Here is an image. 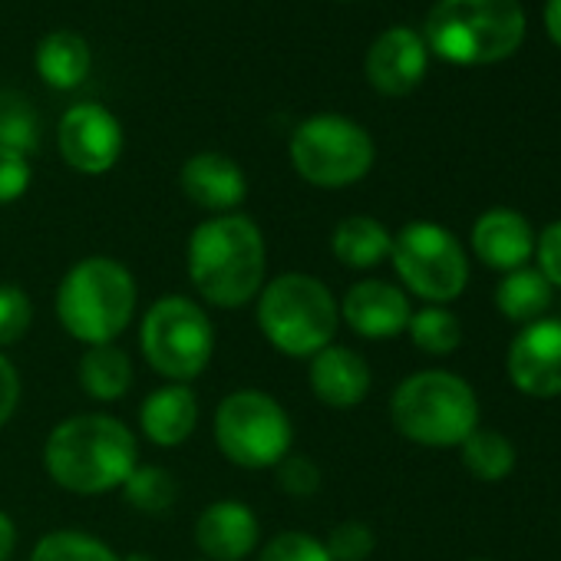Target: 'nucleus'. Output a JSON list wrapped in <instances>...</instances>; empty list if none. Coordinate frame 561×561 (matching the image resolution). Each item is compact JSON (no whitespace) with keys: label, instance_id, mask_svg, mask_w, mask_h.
Returning a JSON list of instances; mask_svg holds the SVG:
<instances>
[{"label":"nucleus","instance_id":"f257e3e1","mask_svg":"<svg viewBox=\"0 0 561 561\" xmlns=\"http://www.w3.org/2000/svg\"><path fill=\"white\" fill-rule=\"evenodd\" d=\"M185 271L195 295L218 311L251 305L267 280V241L254 218L211 215L188 234Z\"/></svg>","mask_w":561,"mask_h":561},{"label":"nucleus","instance_id":"f03ea898","mask_svg":"<svg viewBox=\"0 0 561 561\" xmlns=\"http://www.w3.org/2000/svg\"><path fill=\"white\" fill-rule=\"evenodd\" d=\"M139 466L136 433L110 413H73L44 439V469L73 495L119 492Z\"/></svg>","mask_w":561,"mask_h":561},{"label":"nucleus","instance_id":"7ed1b4c3","mask_svg":"<svg viewBox=\"0 0 561 561\" xmlns=\"http://www.w3.org/2000/svg\"><path fill=\"white\" fill-rule=\"evenodd\" d=\"M136 308V274L110 254H90L70 264L54 295L60 328L87 347L116 344L129 331Z\"/></svg>","mask_w":561,"mask_h":561},{"label":"nucleus","instance_id":"20e7f679","mask_svg":"<svg viewBox=\"0 0 561 561\" xmlns=\"http://www.w3.org/2000/svg\"><path fill=\"white\" fill-rule=\"evenodd\" d=\"M254 324L261 337L291 360H311L331 347L341 328V301L321 277L288 271L264 280L254 298Z\"/></svg>","mask_w":561,"mask_h":561},{"label":"nucleus","instance_id":"39448f33","mask_svg":"<svg viewBox=\"0 0 561 561\" xmlns=\"http://www.w3.org/2000/svg\"><path fill=\"white\" fill-rule=\"evenodd\" d=\"M525 41L518 0H439L426 18V44L449 64H495Z\"/></svg>","mask_w":561,"mask_h":561},{"label":"nucleus","instance_id":"423d86ee","mask_svg":"<svg viewBox=\"0 0 561 561\" xmlns=\"http://www.w3.org/2000/svg\"><path fill=\"white\" fill-rule=\"evenodd\" d=\"M211 436L231 466L264 472L295 449V420L274 393L241 387L218 400Z\"/></svg>","mask_w":561,"mask_h":561},{"label":"nucleus","instance_id":"0eeeda50","mask_svg":"<svg viewBox=\"0 0 561 561\" xmlns=\"http://www.w3.org/2000/svg\"><path fill=\"white\" fill-rule=\"evenodd\" d=\"M390 420L410 443L459 446L479 430V400L462 377L449 370H420L393 390Z\"/></svg>","mask_w":561,"mask_h":561},{"label":"nucleus","instance_id":"6e6552de","mask_svg":"<svg viewBox=\"0 0 561 561\" xmlns=\"http://www.w3.org/2000/svg\"><path fill=\"white\" fill-rule=\"evenodd\" d=\"M215 324L208 311L185 295H165L149 305L139 321V347L146 364L165 383L198 380L215 357Z\"/></svg>","mask_w":561,"mask_h":561},{"label":"nucleus","instance_id":"1a4fd4ad","mask_svg":"<svg viewBox=\"0 0 561 561\" xmlns=\"http://www.w3.org/2000/svg\"><path fill=\"white\" fill-rule=\"evenodd\" d=\"M288 152L295 172L318 188H347L360 182L377 159L370 133L337 113L305 119L295 129Z\"/></svg>","mask_w":561,"mask_h":561},{"label":"nucleus","instance_id":"9d476101","mask_svg":"<svg viewBox=\"0 0 561 561\" xmlns=\"http://www.w3.org/2000/svg\"><path fill=\"white\" fill-rule=\"evenodd\" d=\"M393 271L403 288L426 305H449L469 285V261L459 238L436 221H410L393 234Z\"/></svg>","mask_w":561,"mask_h":561},{"label":"nucleus","instance_id":"9b49d317","mask_svg":"<svg viewBox=\"0 0 561 561\" xmlns=\"http://www.w3.org/2000/svg\"><path fill=\"white\" fill-rule=\"evenodd\" d=\"M57 142L70 169L83 175H103L116 165L123 152V129L106 106L80 103L64 113Z\"/></svg>","mask_w":561,"mask_h":561},{"label":"nucleus","instance_id":"f8f14e48","mask_svg":"<svg viewBox=\"0 0 561 561\" xmlns=\"http://www.w3.org/2000/svg\"><path fill=\"white\" fill-rule=\"evenodd\" d=\"M508 380L538 400L561 393V321L538 318L525 324L508 347Z\"/></svg>","mask_w":561,"mask_h":561},{"label":"nucleus","instance_id":"ddd939ff","mask_svg":"<svg viewBox=\"0 0 561 561\" xmlns=\"http://www.w3.org/2000/svg\"><path fill=\"white\" fill-rule=\"evenodd\" d=\"M195 548L202 561H244L261 548V522L241 499L208 502L195 518Z\"/></svg>","mask_w":561,"mask_h":561},{"label":"nucleus","instance_id":"4468645a","mask_svg":"<svg viewBox=\"0 0 561 561\" xmlns=\"http://www.w3.org/2000/svg\"><path fill=\"white\" fill-rule=\"evenodd\" d=\"M410 298L403 288L380 277H364L347 288L341 301V324H347L364 341H387L407 331L410 324Z\"/></svg>","mask_w":561,"mask_h":561},{"label":"nucleus","instance_id":"2eb2a0df","mask_svg":"<svg viewBox=\"0 0 561 561\" xmlns=\"http://www.w3.org/2000/svg\"><path fill=\"white\" fill-rule=\"evenodd\" d=\"M308 387L318 403L331 410H354L374 387V370L364 354L344 344H331L308 360Z\"/></svg>","mask_w":561,"mask_h":561},{"label":"nucleus","instance_id":"dca6fc26","mask_svg":"<svg viewBox=\"0 0 561 561\" xmlns=\"http://www.w3.org/2000/svg\"><path fill=\"white\" fill-rule=\"evenodd\" d=\"M426 77V41L410 27L380 34L367 54V80L383 96H407Z\"/></svg>","mask_w":561,"mask_h":561},{"label":"nucleus","instance_id":"f3484780","mask_svg":"<svg viewBox=\"0 0 561 561\" xmlns=\"http://www.w3.org/2000/svg\"><path fill=\"white\" fill-rule=\"evenodd\" d=\"M179 185L192 205H198L211 215L238 211V205L248 195V179H244L241 165L221 152H198V156L185 159V165L179 172Z\"/></svg>","mask_w":561,"mask_h":561},{"label":"nucleus","instance_id":"a211bd4d","mask_svg":"<svg viewBox=\"0 0 561 561\" xmlns=\"http://www.w3.org/2000/svg\"><path fill=\"white\" fill-rule=\"evenodd\" d=\"M198 393L192 383H162L139 403V430L159 449H179L198 430Z\"/></svg>","mask_w":561,"mask_h":561},{"label":"nucleus","instance_id":"6ab92c4d","mask_svg":"<svg viewBox=\"0 0 561 561\" xmlns=\"http://www.w3.org/2000/svg\"><path fill=\"white\" fill-rule=\"evenodd\" d=\"M472 251L485 267L502 274L525 267V261L535 251L531 225L525 221V215L512 208H489L472 225Z\"/></svg>","mask_w":561,"mask_h":561},{"label":"nucleus","instance_id":"aec40b11","mask_svg":"<svg viewBox=\"0 0 561 561\" xmlns=\"http://www.w3.org/2000/svg\"><path fill=\"white\" fill-rule=\"evenodd\" d=\"M136 380L133 357L119 344H96L87 347L77 360V383L93 403H119L129 397Z\"/></svg>","mask_w":561,"mask_h":561},{"label":"nucleus","instance_id":"412c9836","mask_svg":"<svg viewBox=\"0 0 561 561\" xmlns=\"http://www.w3.org/2000/svg\"><path fill=\"white\" fill-rule=\"evenodd\" d=\"M331 251H334L337 264H344L351 271H370L390 257L393 234L387 231L383 221H377L370 215H347L344 221H337V228L331 234Z\"/></svg>","mask_w":561,"mask_h":561},{"label":"nucleus","instance_id":"4be33fe9","mask_svg":"<svg viewBox=\"0 0 561 561\" xmlns=\"http://www.w3.org/2000/svg\"><path fill=\"white\" fill-rule=\"evenodd\" d=\"M37 70L57 90H73L90 73V47L70 31L47 34L37 47Z\"/></svg>","mask_w":561,"mask_h":561},{"label":"nucleus","instance_id":"5701e85b","mask_svg":"<svg viewBox=\"0 0 561 561\" xmlns=\"http://www.w3.org/2000/svg\"><path fill=\"white\" fill-rule=\"evenodd\" d=\"M548 305H551V285L535 267L508 271L495 288V308L502 311V318H508L515 324L538 321L548 311Z\"/></svg>","mask_w":561,"mask_h":561},{"label":"nucleus","instance_id":"b1692460","mask_svg":"<svg viewBox=\"0 0 561 561\" xmlns=\"http://www.w3.org/2000/svg\"><path fill=\"white\" fill-rule=\"evenodd\" d=\"M462 466L479 482H502L515 469V446L495 430H472L462 443Z\"/></svg>","mask_w":561,"mask_h":561},{"label":"nucleus","instance_id":"393cba45","mask_svg":"<svg viewBox=\"0 0 561 561\" xmlns=\"http://www.w3.org/2000/svg\"><path fill=\"white\" fill-rule=\"evenodd\" d=\"M119 492H123L126 505L142 515H165V512H172V505L179 499L175 476L162 466H146V462H139L133 469V476L123 482Z\"/></svg>","mask_w":561,"mask_h":561},{"label":"nucleus","instance_id":"a878e982","mask_svg":"<svg viewBox=\"0 0 561 561\" xmlns=\"http://www.w3.org/2000/svg\"><path fill=\"white\" fill-rule=\"evenodd\" d=\"M31 561H123V554L83 528H57L37 538Z\"/></svg>","mask_w":561,"mask_h":561},{"label":"nucleus","instance_id":"bb28decb","mask_svg":"<svg viewBox=\"0 0 561 561\" xmlns=\"http://www.w3.org/2000/svg\"><path fill=\"white\" fill-rule=\"evenodd\" d=\"M407 331H410L413 344L423 354H433V357H446L462 344V324L443 305H426L423 311H413Z\"/></svg>","mask_w":561,"mask_h":561},{"label":"nucleus","instance_id":"cd10ccee","mask_svg":"<svg viewBox=\"0 0 561 561\" xmlns=\"http://www.w3.org/2000/svg\"><path fill=\"white\" fill-rule=\"evenodd\" d=\"M254 554H257V561H334L328 554V545L318 535L298 531V528L271 535Z\"/></svg>","mask_w":561,"mask_h":561},{"label":"nucleus","instance_id":"c85d7f7f","mask_svg":"<svg viewBox=\"0 0 561 561\" xmlns=\"http://www.w3.org/2000/svg\"><path fill=\"white\" fill-rule=\"evenodd\" d=\"M34 328V301L21 285H0V351L21 344Z\"/></svg>","mask_w":561,"mask_h":561},{"label":"nucleus","instance_id":"c756f323","mask_svg":"<svg viewBox=\"0 0 561 561\" xmlns=\"http://www.w3.org/2000/svg\"><path fill=\"white\" fill-rule=\"evenodd\" d=\"M274 472H277V489L285 495H291V499H311L324 485L321 466L311 456H301V453H288L274 466Z\"/></svg>","mask_w":561,"mask_h":561},{"label":"nucleus","instance_id":"7c9ffc66","mask_svg":"<svg viewBox=\"0 0 561 561\" xmlns=\"http://www.w3.org/2000/svg\"><path fill=\"white\" fill-rule=\"evenodd\" d=\"M328 554L334 561H367L377 548V535L367 522L360 518H347L341 525L331 528V535L324 538Z\"/></svg>","mask_w":561,"mask_h":561},{"label":"nucleus","instance_id":"2f4dec72","mask_svg":"<svg viewBox=\"0 0 561 561\" xmlns=\"http://www.w3.org/2000/svg\"><path fill=\"white\" fill-rule=\"evenodd\" d=\"M31 179H34L31 159L18 149L0 146V205L24 198V192L31 188Z\"/></svg>","mask_w":561,"mask_h":561},{"label":"nucleus","instance_id":"473e14b6","mask_svg":"<svg viewBox=\"0 0 561 561\" xmlns=\"http://www.w3.org/2000/svg\"><path fill=\"white\" fill-rule=\"evenodd\" d=\"M0 146L18 149V152H34L37 149V119L34 113L21 106H4L0 110Z\"/></svg>","mask_w":561,"mask_h":561},{"label":"nucleus","instance_id":"72a5a7b5","mask_svg":"<svg viewBox=\"0 0 561 561\" xmlns=\"http://www.w3.org/2000/svg\"><path fill=\"white\" fill-rule=\"evenodd\" d=\"M535 254H538V271L548 285L561 288V221H551L538 238H535Z\"/></svg>","mask_w":561,"mask_h":561},{"label":"nucleus","instance_id":"f704fd0d","mask_svg":"<svg viewBox=\"0 0 561 561\" xmlns=\"http://www.w3.org/2000/svg\"><path fill=\"white\" fill-rule=\"evenodd\" d=\"M21 374L14 367V360L0 351V426H8L11 416L18 413L21 407Z\"/></svg>","mask_w":561,"mask_h":561},{"label":"nucleus","instance_id":"c9c22d12","mask_svg":"<svg viewBox=\"0 0 561 561\" xmlns=\"http://www.w3.org/2000/svg\"><path fill=\"white\" fill-rule=\"evenodd\" d=\"M14 551H18V525L4 508H0V561H11Z\"/></svg>","mask_w":561,"mask_h":561},{"label":"nucleus","instance_id":"e433bc0d","mask_svg":"<svg viewBox=\"0 0 561 561\" xmlns=\"http://www.w3.org/2000/svg\"><path fill=\"white\" fill-rule=\"evenodd\" d=\"M545 27H548V37L561 47V0H548L545 4Z\"/></svg>","mask_w":561,"mask_h":561},{"label":"nucleus","instance_id":"4c0bfd02","mask_svg":"<svg viewBox=\"0 0 561 561\" xmlns=\"http://www.w3.org/2000/svg\"><path fill=\"white\" fill-rule=\"evenodd\" d=\"M123 561H156V558L146 554V551H133V554H123Z\"/></svg>","mask_w":561,"mask_h":561}]
</instances>
